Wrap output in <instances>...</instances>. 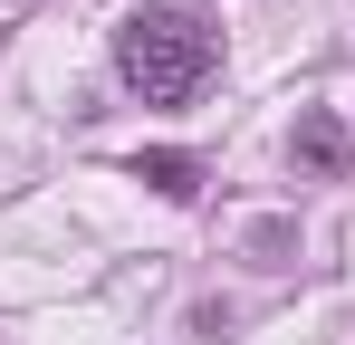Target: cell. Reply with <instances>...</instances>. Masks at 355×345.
Wrapping results in <instances>:
<instances>
[{
    "label": "cell",
    "instance_id": "obj_1",
    "mask_svg": "<svg viewBox=\"0 0 355 345\" xmlns=\"http://www.w3.org/2000/svg\"><path fill=\"white\" fill-rule=\"evenodd\" d=\"M211 57H221V29L192 0H144V10L116 19V67H125V87L144 106H182L211 77Z\"/></svg>",
    "mask_w": 355,
    "mask_h": 345
},
{
    "label": "cell",
    "instance_id": "obj_2",
    "mask_svg": "<svg viewBox=\"0 0 355 345\" xmlns=\"http://www.w3.org/2000/svg\"><path fill=\"white\" fill-rule=\"evenodd\" d=\"M135 182H154L164 202H192V192H202V163H192V154H135Z\"/></svg>",
    "mask_w": 355,
    "mask_h": 345
},
{
    "label": "cell",
    "instance_id": "obj_3",
    "mask_svg": "<svg viewBox=\"0 0 355 345\" xmlns=\"http://www.w3.org/2000/svg\"><path fill=\"white\" fill-rule=\"evenodd\" d=\"M297 154H307V163H346V134H336V115H297Z\"/></svg>",
    "mask_w": 355,
    "mask_h": 345
}]
</instances>
